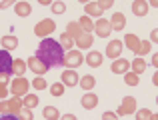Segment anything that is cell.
I'll list each match as a JSON object with an SVG mask.
<instances>
[{
    "mask_svg": "<svg viewBox=\"0 0 158 120\" xmlns=\"http://www.w3.org/2000/svg\"><path fill=\"white\" fill-rule=\"evenodd\" d=\"M64 48L60 46V42L54 38H44L40 40L38 48H36V56L50 68H60L64 62Z\"/></svg>",
    "mask_w": 158,
    "mask_h": 120,
    "instance_id": "obj_1",
    "label": "cell"
},
{
    "mask_svg": "<svg viewBox=\"0 0 158 120\" xmlns=\"http://www.w3.org/2000/svg\"><path fill=\"white\" fill-rule=\"evenodd\" d=\"M26 94H30V82L26 78H14L10 82V96H16V98H24Z\"/></svg>",
    "mask_w": 158,
    "mask_h": 120,
    "instance_id": "obj_2",
    "label": "cell"
},
{
    "mask_svg": "<svg viewBox=\"0 0 158 120\" xmlns=\"http://www.w3.org/2000/svg\"><path fill=\"white\" fill-rule=\"evenodd\" d=\"M86 56L82 54L78 48H74V50H70V52H66L64 54V62H62V66H64L66 70H74V68H78V66L84 62Z\"/></svg>",
    "mask_w": 158,
    "mask_h": 120,
    "instance_id": "obj_3",
    "label": "cell"
},
{
    "mask_svg": "<svg viewBox=\"0 0 158 120\" xmlns=\"http://www.w3.org/2000/svg\"><path fill=\"white\" fill-rule=\"evenodd\" d=\"M54 30H56V22H54L52 18H44V20H40V22H36V26H34V34L42 40L48 38Z\"/></svg>",
    "mask_w": 158,
    "mask_h": 120,
    "instance_id": "obj_4",
    "label": "cell"
},
{
    "mask_svg": "<svg viewBox=\"0 0 158 120\" xmlns=\"http://www.w3.org/2000/svg\"><path fill=\"white\" fill-rule=\"evenodd\" d=\"M136 112H138V108H136V98L134 96H124L116 114H118V116H128V114H136Z\"/></svg>",
    "mask_w": 158,
    "mask_h": 120,
    "instance_id": "obj_5",
    "label": "cell"
},
{
    "mask_svg": "<svg viewBox=\"0 0 158 120\" xmlns=\"http://www.w3.org/2000/svg\"><path fill=\"white\" fill-rule=\"evenodd\" d=\"M26 62H28V70H30V72H34L36 76H44V74L50 70V66H46V64H44V62L40 60L36 54H34V56H30V58H28Z\"/></svg>",
    "mask_w": 158,
    "mask_h": 120,
    "instance_id": "obj_6",
    "label": "cell"
},
{
    "mask_svg": "<svg viewBox=\"0 0 158 120\" xmlns=\"http://www.w3.org/2000/svg\"><path fill=\"white\" fill-rule=\"evenodd\" d=\"M122 50H124V40H110L106 44V56L112 60H118Z\"/></svg>",
    "mask_w": 158,
    "mask_h": 120,
    "instance_id": "obj_7",
    "label": "cell"
},
{
    "mask_svg": "<svg viewBox=\"0 0 158 120\" xmlns=\"http://www.w3.org/2000/svg\"><path fill=\"white\" fill-rule=\"evenodd\" d=\"M110 32H112V24H110V20H106V18L96 20V26H94V34H96L98 38H108V36H110Z\"/></svg>",
    "mask_w": 158,
    "mask_h": 120,
    "instance_id": "obj_8",
    "label": "cell"
},
{
    "mask_svg": "<svg viewBox=\"0 0 158 120\" xmlns=\"http://www.w3.org/2000/svg\"><path fill=\"white\" fill-rule=\"evenodd\" d=\"M12 66H14V60H12L10 52L0 50V74H12Z\"/></svg>",
    "mask_w": 158,
    "mask_h": 120,
    "instance_id": "obj_9",
    "label": "cell"
},
{
    "mask_svg": "<svg viewBox=\"0 0 158 120\" xmlns=\"http://www.w3.org/2000/svg\"><path fill=\"white\" fill-rule=\"evenodd\" d=\"M60 82L64 86H78L80 84V78H78V74H76V70H62V76H60Z\"/></svg>",
    "mask_w": 158,
    "mask_h": 120,
    "instance_id": "obj_10",
    "label": "cell"
},
{
    "mask_svg": "<svg viewBox=\"0 0 158 120\" xmlns=\"http://www.w3.org/2000/svg\"><path fill=\"white\" fill-rule=\"evenodd\" d=\"M110 70H112L114 74H122V76H124V74H128V72L132 70V66H130V62H128L126 58H118V60L112 62Z\"/></svg>",
    "mask_w": 158,
    "mask_h": 120,
    "instance_id": "obj_11",
    "label": "cell"
},
{
    "mask_svg": "<svg viewBox=\"0 0 158 120\" xmlns=\"http://www.w3.org/2000/svg\"><path fill=\"white\" fill-rule=\"evenodd\" d=\"M84 62L90 66V68H98V66H102V62H104V54L98 50H90L88 54H86Z\"/></svg>",
    "mask_w": 158,
    "mask_h": 120,
    "instance_id": "obj_12",
    "label": "cell"
},
{
    "mask_svg": "<svg viewBox=\"0 0 158 120\" xmlns=\"http://www.w3.org/2000/svg\"><path fill=\"white\" fill-rule=\"evenodd\" d=\"M84 12H86V16H90V18H98L100 20L104 10H102L100 2H86L84 4Z\"/></svg>",
    "mask_w": 158,
    "mask_h": 120,
    "instance_id": "obj_13",
    "label": "cell"
},
{
    "mask_svg": "<svg viewBox=\"0 0 158 120\" xmlns=\"http://www.w3.org/2000/svg\"><path fill=\"white\" fill-rule=\"evenodd\" d=\"M148 10H150V2H146V0H134L132 2V14L134 16H146Z\"/></svg>",
    "mask_w": 158,
    "mask_h": 120,
    "instance_id": "obj_14",
    "label": "cell"
},
{
    "mask_svg": "<svg viewBox=\"0 0 158 120\" xmlns=\"http://www.w3.org/2000/svg\"><path fill=\"white\" fill-rule=\"evenodd\" d=\"M80 104H82V108H84V110H94L98 106V96L94 92H86L84 96H82Z\"/></svg>",
    "mask_w": 158,
    "mask_h": 120,
    "instance_id": "obj_15",
    "label": "cell"
},
{
    "mask_svg": "<svg viewBox=\"0 0 158 120\" xmlns=\"http://www.w3.org/2000/svg\"><path fill=\"white\" fill-rule=\"evenodd\" d=\"M28 70V62L22 58H14V66H12V76L14 78H22L24 72Z\"/></svg>",
    "mask_w": 158,
    "mask_h": 120,
    "instance_id": "obj_16",
    "label": "cell"
},
{
    "mask_svg": "<svg viewBox=\"0 0 158 120\" xmlns=\"http://www.w3.org/2000/svg\"><path fill=\"white\" fill-rule=\"evenodd\" d=\"M110 24H112V30H124V26H126V16L122 14V12H114V14L110 16Z\"/></svg>",
    "mask_w": 158,
    "mask_h": 120,
    "instance_id": "obj_17",
    "label": "cell"
},
{
    "mask_svg": "<svg viewBox=\"0 0 158 120\" xmlns=\"http://www.w3.org/2000/svg\"><path fill=\"white\" fill-rule=\"evenodd\" d=\"M140 42H142V40H140L136 34H132V32H128V34L124 36V46H126L128 50H132L134 54H136V50L140 48Z\"/></svg>",
    "mask_w": 158,
    "mask_h": 120,
    "instance_id": "obj_18",
    "label": "cell"
},
{
    "mask_svg": "<svg viewBox=\"0 0 158 120\" xmlns=\"http://www.w3.org/2000/svg\"><path fill=\"white\" fill-rule=\"evenodd\" d=\"M14 12L20 16V18H26V16L32 14V6L30 2H26V0H20V2L14 4Z\"/></svg>",
    "mask_w": 158,
    "mask_h": 120,
    "instance_id": "obj_19",
    "label": "cell"
},
{
    "mask_svg": "<svg viewBox=\"0 0 158 120\" xmlns=\"http://www.w3.org/2000/svg\"><path fill=\"white\" fill-rule=\"evenodd\" d=\"M74 42H76L78 50H90V46H92L94 38H92V34H88V32H84V34H82L80 38H76Z\"/></svg>",
    "mask_w": 158,
    "mask_h": 120,
    "instance_id": "obj_20",
    "label": "cell"
},
{
    "mask_svg": "<svg viewBox=\"0 0 158 120\" xmlns=\"http://www.w3.org/2000/svg\"><path fill=\"white\" fill-rule=\"evenodd\" d=\"M24 108V102L22 98H16V96H10L8 98V110H10V114H14V116H18L20 110Z\"/></svg>",
    "mask_w": 158,
    "mask_h": 120,
    "instance_id": "obj_21",
    "label": "cell"
},
{
    "mask_svg": "<svg viewBox=\"0 0 158 120\" xmlns=\"http://www.w3.org/2000/svg\"><path fill=\"white\" fill-rule=\"evenodd\" d=\"M64 32H66V34H70L74 40H76V38H80V36L84 34V30L80 28V24H78L76 20H72V22H68V24H66V30H64Z\"/></svg>",
    "mask_w": 158,
    "mask_h": 120,
    "instance_id": "obj_22",
    "label": "cell"
},
{
    "mask_svg": "<svg viewBox=\"0 0 158 120\" xmlns=\"http://www.w3.org/2000/svg\"><path fill=\"white\" fill-rule=\"evenodd\" d=\"M0 44H2V50H14L16 46H18V38L16 36H12V34H8V36H2L0 38Z\"/></svg>",
    "mask_w": 158,
    "mask_h": 120,
    "instance_id": "obj_23",
    "label": "cell"
},
{
    "mask_svg": "<svg viewBox=\"0 0 158 120\" xmlns=\"http://www.w3.org/2000/svg\"><path fill=\"white\" fill-rule=\"evenodd\" d=\"M78 24H80V28L84 32H88V34H92V32H94V26H96V22H94L90 16H86V14L78 18Z\"/></svg>",
    "mask_w": 158,
    "mask_h": 120,
    "instance_id": "obj_24",
    "label": "cell"
},
{
    "mask_svg": "<svg viewBox=\"0 0 158 120\" xmlns=\"http://www.w3.org/2000/svg\"><path fill=\"white\" fill-rule=\"evenodd\" d=\"M58 42H60V46L64 48V52H70V50H74V38L70 34H66V32H62L60 34V38H58Z\"/></svg>",
    "mask_w": 158,
    "mask_h": 120,
    "instance_id": "obj_25",
    "label": "cell"
},
{
    "mask_svg": "<svg viewBox=\"0 0 158 120\" xmlns=\"http://www.w3.org/2000/svg\"><path fill=\"white\" fill-rule=\"evenodd\" d=\"M130 66H132V72H136L140 76V74H144V70H146V60L144 58H140V56H134V60L130 62Z\"/></svg>",
    "mask_w": 158,
    "mask_h": 120,
    "instance_id": "obj_26",
    "label": "cell"
},
{
    "mask_svg": "<svg viewBox=\"0 0 158 120\" xmlns=\"http://www.w3.org/2000/svg\"><path fill=\"white\" fill-rule=\"evenodd\" d=\"M78 86H80L82 90H86V92H90V90L96 86V78H94L92 74H86V76L80 78V84H78Z\"/></svg>",
    "mask_w": 158,
    "mask_h": 120,
    "instance_id": "obj_27",
    "label": "cell"
},
{
    "mask_svg": "<svg viewBox=\"0 0 158 120\" xmlns=\"http://www.w3.org/2000/svg\"><path fill=\"white\" fill-rule=\"evenodd\" d=\"M42 116L46 120H60V112L56 106H44L42 108Z\"/></svg>",
    "mask_w": 158,
    "mask_h": 120,
    "instance_id": "obj_28",
    "label": "cell"
},
{
    "mask_svg": "<svg viewBox=\"0 0 158 120\" xmlns=\"http://www.w3.org/2000/svg\"><path fill=\"white\" fill-rule=\"evenodd\" d=\"M22 102H24V106H26V108H30V110H34L36 106H38V96H36V94H26V96L22 98Z\"/></svg>",
    "mask_w": 158,
    "mask_h": 120,
    "instance_id": "obj_29",
    "label": "cell"
},
{
    "mask_svg": "<svg viewBox=\"0 0 158 120\" xmlns=\"http://www.w3.org/2000/svg\"><path fill=\"white\" fill-rule=\"evenodd\" d=\"M150 48H152V42H150V40H142V42H140V48L136 50V56L144 58V54H150Z\"/></svg>",
    "mask_w": 158,
    "mask_h": 120,
    "instance_id": "obj_30",
    "label": "cell"
},
{
    "mask_svg": "<svg viewBox=\"0 0 158 120\" xmlns=\"http://www.w3.org/2000/svg\"><path fill=\"white\" fill-rule=\"evenodd\" d=\"M124 82H126L128 86H138V84H140V76H138L136 72H132V70H130L128 74H124Z\"/></svg>",
    "mask_w": 158,
    "mask_h": 120,
    "instance_id": "obj_31",
    "label": "cell"
},
{
    "mask_svg": "<svg viewBox=\"0 0 158 120\" xmlns=\"http://www.w3.org/2000/svg\"><path fill=\"white\" fill-rule=\"evenodd\" d=\"M48 88H50V94H52V96L58 98V96H62V94H64V88H66V86L62 84V82H54V84H50Z\"/></svg>",
    "mask_w": 158,
    "mask_h": 120,
    "instance_id": "obj_32",
    "label": "cell"
},
{
    "mask_svg": "<svg viewBox=\"0 0 158 120\" xmlns=\"http://www.w3.org/2000/svg\"><path fill=\"white\" fill-rule=\"evenodd\" d=\"M32 86H34L36 90H46V86H50V84H46V78L44 76H36L34 80H32Z\"/></svg>",
    "mask_w": 158,
    "mask_h": 120,
    "instance_id": "obj_33",
    "label": "cell"
},
{
    "mask_svg": "<svg viewBox=\"0 0 158 120\" xmlns=\"http://www.w3.org/2000/svg\"><path fill=\"white\" fill-rule=\"evenodd\" d=\"M152 114L154 112H150L148 108H142V110H138L134 116H136V120H152Z\"/></svg>",
    "mask_w": 158,
    "mask_h": 120,
    "instance_id": "obj_34",
    "label": "cell"
},
{
    "mask_svg": "<svg viewBox=\"0 0 158 120\" xmlns=\"http://www.w3.org/2000/svg\"><path fill=\"white\" fill-rule=\"evenodd\" d=\"M52 12H54V14H62V12H66V2H62V0L52 2Z\"/></svg>",
    "mask_w": 158,
    "mask_h": 120,
    "instance_id": "obj_35",
    "label": "cell"
},
{
    "mask_svg": "<svg viewBox=\"0 0 158 120\" xmlns=\"http://www.w3.org/2000/svg\"><path fill=\"white\" fill-rule=\"evenodd\" d=\"M18 118H20V120H34V112H32L30 108H26V106H24V108L20 110Z\"/></svg>",
    "mask_w": 158,
    "mask_h": 120,
    "instance_id": "obj_36",
    "label": "cell"
},
{
    "mask_svg": "<svg viewBox=\"0 0 158 120\" xmlns=\"http://www.w3.org/2000/svg\"><path fill=\"white\" fill-rule=\"evenodd\" d=\"M10 96V86H0V100H8Z\"/></svg>",
    "mask_w": 158,
    "mask_h": 120,
    "instance_id": "obj_37",
    "label": "cell"
},
{
    "mask_svg": "<svg viewBox=\"0 0 158 120\" xmlns=\"http://www.w3.org/2000/svg\"><path fill=\"white\" fill-rule=\"evenodd\" d=\"M10 78H12V74H0V86H10Z\"/></svg>",
    "mask_w": 158,
    "mask_h": 120,
    "instance_id": "obj_38",
    "label": "cell"
},
{
    "mask_svg": "<svg viewBox=\"0 0 158 120\" xmlns=\"http://www.w3.org/2000/svg\"><path fill=\"white\" fill-rule=\"evenodd\" d=\"M102 120H118V114H114V112H110V110H108V112L102 114Z\"/></svg>",
    "mask_w": 158,
    "mask_h": 120,
    "instance_id": "obj_39",
    "label": "cell"
},
{
    "mask_svg": "<svg viewBox=\"0 0 158 120\" xmlns=\"http://www.w3.org/2000/svg\"><path fill=\"white\" fill-rule=\"evenodd\" d=\"M100 6H102V10H108V8L114 6V2L112 0H100Z\"/></svg>",
    "mask_w": 158,
    "mask_h": 120,
    "instance_id": "obj_40",
    "label": "cell"
},
{
    "mask_svg": "<svg viewBox=\"0 0 158 120\" xmlns=\"http://www.w3.org/2000/svg\"><path fill=\"white\" fill-rule=\"evenodd\" d=\"M16 2H10V0H2V2H0V10H6L8 6H14Z\"/></svg>",
    "mask_w": 158,
    "mask_h": 120,
    "instance_id": "obj_41",
    "label": "cell"
},
{
    "mask_svg": "<svg viewBox=\"0 0 158 120\" xmlns=\"http://www.w3.org/2000/svg\"><path fill=\"white\" fill-rule=\"evenodd\" d=\"M150 42H154V44H158V28H154V30L150 32Z\"/></svg>",
    "mask_w": 158,
    "mask_h": 120,
    "instance_id": "obj_42",
    "label": "cell"
},
{
    "mask_svg": "<svg viewBox=\"0 0 158 120\" xmlns=\"http://www.w3.org/2000/svg\"><path fill=\"white\" fill-rule=\"evenodd\" d=\"M150 64H152V66H154V68L158 70V52H156V54H152V60H150Z\"/></svg>",
    "mask_w": 158,
    "mask_h": 120,
    "instance_id": "obj_43",
    "label": "cell"
},
{
    "mask_svg": "<svg viewBox=\"0 0 158 120\" xmlns=\"http://www.w3.org/2000/svg\"><path fill=\"white\" fill-rule=\"evenodd\" d=\"M60 120H78V118L74 116V114H62V116H60Z\"/></svg>",
    "mask_w": 158,
    "mask_h": 120,
    "instance_id": "obj_44",
    "label": "cell"
},
{
    "mask_svg": "<svg viewBox=\"0 0 158 120\" xmlns=\"http://www.w3.org/2000/svg\"><path fill=\"white\" fill-rule=\"evenodd\" d=\"M0 120H20V118L14 116V114H6V116H0Z\"/></svg>",
    "mask_w": 158,
    "mask_h": 120,
    "instance_id": "obj_45",
    "label": "cell"
},
{
    "mask_svg": "<svg viewBox=\"0 0 158 120\" xmlns=\"http://www.w3.org/2000/svg\"><path fill=\"white\" fill-rule=\"evenodd\" d=\"M152 84H154V86H158V70L154 72V76H152Z\"/></svg>",
    "mask_w": 158,
    "mask_h": 120,
    "instance_id": "obj_46",
    "label": "cell"
},
{
    "mask_svg": "<svg viewBox=\"0 0 158 120\" xmlns=\"http://www.w3.org/2000/svg\"><path fill=\"white\" fill-rule=\"evenodd\" d=\"M40 4H42V6H52L50 0H40Z\"/></svg>",
    "mask_w": 158,
    "mask_h": 120,
    "instance_id": "obj_47",
    "label": "cell"
},
{
    "mask_svg": "<svg viewBox=\"0 0 158 120\" xmlns=\"http://www.w3.org/2000/svg\"><path fill=\"white\" fill-rule=\"evenodd\" d=\"M150 6L152 8H158V0H150Z\"/></svg>",
    "mask_w": 158,
    "mask_h": 120,
    "instance_id": "obj_48",
    "label": "cell"
},
{
    "mask_svg": "<svg viewBox=\"0 0 158 120\" xmlns=\"http://www.w3.org/2000/svg\"><path fill=\"white\" fill-rule=\"evenodd\" d=\"M152 120H158V112H156V114H152Z\"/></svg>",
    "mask_w": 158,
    "mask_h": 120,
    "instance_id": "obj_49",
    "label": "cell"
},
{
    "mask_svg": "<svg viewBox=\"0 0 158 120\" xmlns=\"http://www.w3.org/2000/svg\"><path fill=\"white\" fill-rule=\"evenodd\" d=\"M156 104H158V96H156Z\"/></svg>",
    "mask_w": 158,
    "mask_h": 120,
    "instance_id": "obj_50",
    "label": "cell"
}]
</instances>
